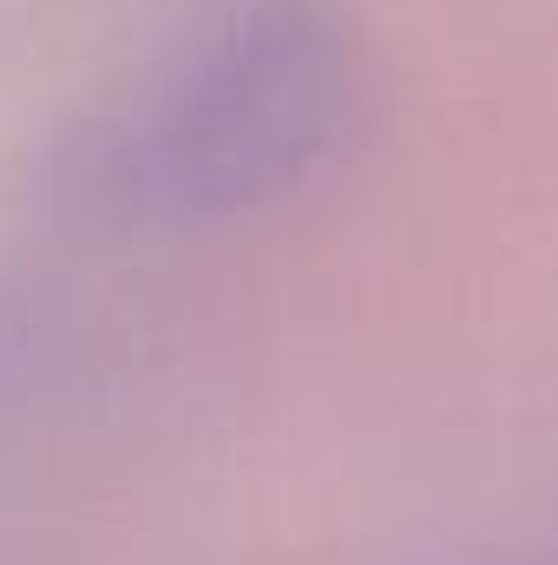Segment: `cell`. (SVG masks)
<instances>
[{"mask_svg":"<svg viewBox=\"0 0 558 565\" xmlns=\"http://www.w3.org/2000/svg\"><path fill=\"white\" fill-rule=\"evenodd\" d=\"M375 119V60L335 0H211L93 99L46 198L99 231H204L289 204Z\"/></svg>","mask_w":558,"mask_h":565,"instance_id":"6da1fadb","label":"cell"}]
</instances>
